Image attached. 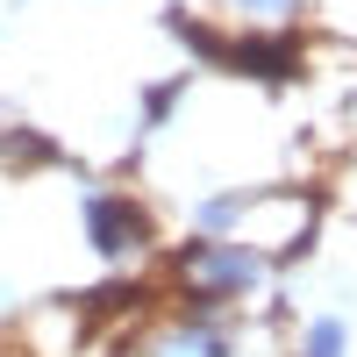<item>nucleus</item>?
I'll use <instances>...</instances> for the list:
<instances>
[{
  "label": "nucleus",
  "mask_w": 357,
  "mask_h": 357,
  "mask_svg": "<svg viewBox=\"0 0 357 357\" xmlns=\"http://www.w3.org/2000/svg\"><path fill=\"white\" fill-rule=\"evenodd\" d=\"M93 236H100V250H129L136 236H143V229H136V207L100 200V207H93Z\"/></svg>",
  "instance_id": "1"
},
{
  "label": "nucleus",
  "mask_w": 357,
  "mask_h": 357,
  "mask_svg": "<svg viewBox=\"0 0 357 357\" xmlns=\"http://www.w3.org/2000/svg\"><path fill=\"white\" fill-rule=\"evenodd\" d=\"M307 357H336V329H329V321H321V329H314V343H307Z\"/></svg>",
  "instance_id": "2"
}]
</instances>
